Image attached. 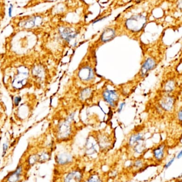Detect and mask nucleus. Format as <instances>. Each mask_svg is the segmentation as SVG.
<instances>
[{
  "instance_id": "obj_1",
  "label": "nucleus",
  "mask_w": 182,
  "mask_h": 182,
  "mask_svg": "<svg viewBox=\"0 0 182 182\" xmlns=\"http://www.w3.org/2000/svg\"><path fill=\"white\" fill-rule=\"evenodd\" d=\"M180 96L157 92L146 104V110L150 122H160L166 119H175Z\"/></svg>"
},
{
  "instance_id": "obj_2",
  "label": "nucleus",
  "mask_w": 182,
  "mask_h": 182,
  "mask_svg": "<svg viewBox=\"0 0 182 182\" xmlns=\"http://www.w3.org/2000/svg\"><path fill=\"white\" fill-rule=\"evenodd\" d=\"M76 110H67L61 117H57L53 135L58 143L68 142L75 138L81 126L75 120Z\"/></svg>"
},
{
  "instance_id": "obj_3",
  "label": "nucleus",
  "mask_w": 182,
  "mask_h": 182,
  "mask_svg": "<svg viewBox=\"0 0 182 182\" xmlns=\"http://www.w3.org/2000/svg\"><path fill=\"white\" fill-rule=\"evenodd\" d=\"M94 50L86 55L75 71L76 77L84 87L94 85L97 77L96 71V56Z\"/></svg>"
},
{
  "instance_id": "obj_4",
  "label": "nucleus",
  "mask_w": 182,
  "mask_h": 182,
  "mask_svg": "<svg viewBox=\"0 0 182 182\" xmlns=\"http://www.w3.org/2000/svg\"><path fill=\"white\" fill-rule=\"evenodd\" d=\"M165 54V50H158L144 55L141 63L140 69L133 79L134 82L132 83H133V84H135L136 86L147 77L149 74L156 69L164 60L166 56Z\"/></svg>"
},
{
  "instance_id": "obj_5",
  "label": "nucleus",
  "mask_w": 182,
  "mask_h": 182,
  "mask_svg": "<svg viewBox=\"0 0 182 182\" xmlns=\"http://www.w3.org/2000/svg\"><path fill=\"white\" fill-rule=\"evenodd\" d=\"M146 126L145 124L136 126L129 134L128 138V147L132 150L133 153L138 155V157H142L146 151Z\"/></svg>"
},
{
  "instance_id": "obj_6",
  "label": "nucleus",
  "mask_w": 182,
  "mask_h": 182,
  "mask_svg": "<svg viewBox=\"0 0 182 182\" xmlns=\"http://www.w3.org/2000/svg\"><path fill=\"white\" fill-rule=\"evenodd\" d=\"M179 74L176 70H169L162 78L157 92L161 93L180 96L182 93V85L180 83Z\"/></svg>"
},
{
  "instance_id": "obj_7",
  "label": "nucleus",
  "mask_w": 182,
  "mask_h": 182,
  "mask_svg": "<svg viewBox=\"0 0 182 182\" xmlns=\"http://www.w3.org/2000/svg\"><path fill=\"white\" fill-rule=\"evenodd\" d=\"M100 94L103 100L113 109H118L121 100V95H124L122 87L116 86H113L112 88L104 86Z\"/></svg>"
},
{
  "instance_id": "obj_8",
  "label": "nucleus",
  "mask_w": 182,
  "mask_h": 182,
  "mask_svg": "<svg viewBox=\"0 0 182 182\" xmlns=\"http://www.w3.org/2000/svg\"><path fill=\"white\" fill-rule=\"evenodd\" d=\"M99 143L100 151H109L114 145L115 135L112 131L108 132L107 130H94Z\"/></svg>"
},
{
  "instance_id": "obj_9",
  "label": "nucleus",
  "mask_w": 182,
  "mask_h": 182,
  "mask_svg": "<svg viewBox=\"0 0 182 182\" xmlns=\"http://www.w3.org/2000/svg\"><path fill=\"white\" fill-rule=\"evenodd\" d=\"M169 152V146L166 141L161 142L151 149V154L154 162L161 164L166 159Z\"/></svg>"
},
{
  "instance_id": "obj_10",
  "label": "nucleus",
  "mask_w": 182,
  "mask_h": 182,
  "mask_svg": "<svg viewBox=\"0 0 182 182\" xmlns=\"http://www.w3.org/2000/svg\"><path fill=\"white\" fill-rule=\"evenodd\" d=\"M146 23V18L142 15L132 16L126 22L127 28L133 32H139L144 28Z\"/></svg>"
},
{
  "instance_id": "obj_11",
  "label": "nucleus",
  "mask_w": 182,
  "mask_h": 182,
  "mask_svg": "<svg viewBox=\"0 0 182 182\" xmlns=\"http://www.w3.org/2000/svg\"><path fill=\"white\" fill-rule=\"evenodd\" d=\"M85 151L86 155L88 156H93L100 151L94 130L90 133L86 138Z\"/></svg>"
},
{
  "instance_id": "obj_12",
  "label": "nucleus",
  "mask_w": 182,
  "mask_h": 182,
  "mask_svg": "<svg viewBox=\"0 0 182 182\" xmlns=\"http://www.w3.org/2000/svg\"><path fill=\"white\" fill-rule=\"evenodd\" d=\"M42 23V18L41 16H33L20 21L19 26L23 28L32 29L40 26Z\"/></svg>"
},
{
  "instance_id": "obj_13",
  "label": "nucleus",
  "mask_w": 182,
  "mask_h": 182,
  "mask_svg": "<svg viewBox=\"0 0 182 182\" xmlns=\"http://www.w3.org/2000/svg\"><path fill=\"white\" fill-rule=\"evenodd\" d=\"M59 33L61 38L67 43L72 42L78 35L75 29L70 27H62L59 29Z\"/></svg>"
},
{
  "instance_id": "obj_14",
  "label": "nucleus",
  "mask_w": 182,
  "mask_h": 182,
  "mask_svg": "<svg viewBox=\"0 0 182 182\" xmlns=\"http://www.w3.org/2000/svg\"><path fill=\"white\" fill-rule=\"evenodd\" d=\"M23 166L19 165L14 171L9 173L6 177V182H19L23 177Z\"/></svg>"
},
{
  "instance_id": "obj_15",
  "label": "nucleus",
  "mask_w": 182,
  "mask_h": 182,
  "mask_svg": "<svg viewBox=\"0 0 182 182\" xmlns=\"http://www.w3.org/2000/svg\"><path fill=\"white\" fill-rule=\"evenodd\" d=\"M83 173L78 169L72 170L66 175L64 182H82Z\"/></svg>"
},
{
  "instance_id": "obj_16",
  "label": "nucleus",
  "mask_w": 182,
  "mask_h": 182,
  "mask_svg": "<svg viewBox=\"0 0 182 182\" xmlns=\"http://www.w3.org/2000/svg\"><path fill=\"white\" fill-rule=\"evenodd\" d=\"M73 161V156L67 152H62L55 156V162L59 166H66Z\"/></svg>"
},
{
  "instance_id": "obj_17",
  "label": "nucleus",
  "mask_w": 182,
  "mask_h": 182,
  "mask_svg": "<svg viewBox=\"0 0 182 182\" xmlns=\"http://www.w3.org/2000/svg\"><path fill=\"white\" fill-rule=\"evenodd\" d=\"M116 36V32L114 29L111 28L105 29L102 33L100 39L103 43H107L111 41Z\"/></svg>"
},
{
  "instance_id": "obj_18",
  "label": "nucleus",
  "mask_w": 182,
  "mask_h": 182,
  "mask_svg": "<svg viewBox=\"0 0 182 182\" xmlns=\"http://www.w3.org/2000/svg\"><path fill=\"white\" fill-rule=\"evenodd\" d=\"M146 166V161L144 159L143 157L136 158L135 160L133 162V167L135 171H141L145 169Z\"/></svg>"
},
{
  "instance_id": "obj_19",
  "label": "nucleus",
  "mask_w": 182,
  "mask_h": 182,
  "mask_svg": "<svg viewBox=\"0 0 182 182\" xmlns=\"http://www.w3.org/2000/svg\"><path fill=\"white\" fill-rule=\"evenodd\" d=\"M50 158V154L49 152L43 151L41 154H39V162H45L48 161Z\"/></svg>"
},
{
  "instance_id": "obj_20",
  "label": "nucleus",
  "mask_w": 182,
  "mask_h": 182,
  "mask_svg": "<svg viewBox=\"0 0 182 182\" xmlns=\"http://www.w3.org/2000/svg\"><path fill=\"white\" fill-rule=\"evenodd\" d=\"M39 162V154H32L29 157L27 160V162L29 166H33L35 164Z\"/></svg>"
},
{
  "instance_id": "obj_21",
  "label": "nucleus",
  "mask_w": 182,
  "mask_h": 182,
  "mask_svg": "<svg viewBox=\"0 0 182 182\" xmlns=\"http://www.w3.org/2000/svg\"><path fill=\"white\" fill-rule=\"evenodd\" d=\"M175 119L177 121L178 124L182 126V106L178 109H177L175 114Z\"/></svg>"
},
{
  "instance_id": "obj_22",
  "label": "nucleus",
  "mask_w": 182,
  "mask_h": 182,
  "mask_svg": "<svg viewBox=\"0 0 182 182\" xmlns=\"http://www.w3.org/2000/svg\"><path fill=\"white\" fill-rule=\"evenodd\" d=\"M84 182H101V181L98 175L93 174L91 175Z\"/></svg>"
},
{
  "instance_id": "obj_23",
  "label": "nucleus",
  "mask_w": 182,
  "mask_h": 182,
  "mask_svg": "<svg viewBox=\"0 0 182 182\" xmlns=\"http://www.w3.org/2000/svg\"><path fill=\"white\" fill-rule=\"evenodd\" d=\"M175 159H176V156H174L173 158H171L170 160H169V161H168L166 164H165L164 165V167H163L164 169H166V170L168 169L169 167L172 166V164L174 163V162L175 160Z\"/></svg>"
},
{
  "instance_id": "obj_24",
  "label": "nucleus",
  "mask_w": 182,
  "mask_h": 182,
  "mask_svg": "<svg viewBox=\"0 0 182 182\" xmlns=\"http://www.w3.org/2000/svg\"><path fill=\"white\" fill-rule=\"evenodd\" d=\"M8 144H7V143H4V144H3L2 154V157L3 158L5 156V154H7V151H8Z\"/></svg>"
},
{
  "instance_id": "obj_25",
  "label": "nucleus",
  "mask_w": 182,
  "mask_h": 182,
  "mask_svg": "<svg viewBox=\"0 0 182 182\" xmlns=\"http://www.w3.org/2000/svg\"><path fill=\"white\" fill-rule=\"evenodd\" d=\"M13 5L12 4H10V7L8 9V15L9 17H12L13 13Z\"/></svg>"
},
{
  "instance_id": "obj_26",
  "label": "nucleus",
  "mask_w": 182,
  "mask_h": 182,
  "mask_svg": "<svg viewBox=\"0 0 182 182\" xmlns=\"http://www.w3.org/2000/svg\"><path fill=\"white\" fill-rule=\"evenodd\" d=\"M125 102H122V103H120V104L119 105V107H118V109H117V111L119 112V113L120 112V111H121L122 110V109H123L122 108L125 106Z\"/></svg>"
},
{
  "instance_id": "obj_27",
  "label": "nucleus",
  "mask_w": 182,
  "mask_h": 182,
  "mask_svg": "<svg viewBox=\"0 0 182 182\" xmlns=\"http://www.w3.org/2000/svg\"><path fill=\"white\" fill-rule=\"evenodd\" d=\"M21 98L20 97H16L15 98V103L16 105H18L19 104V103L21 101Z\"/></svg>"
},
{
  "instance_id": "obj_28",
  "label": "nucleus",
  "mask_w": 182,
  "mask_h": 182,
  "mask_svg": "<svg viewBox=\"0 0 182 182\" xmlns=\"http://www.w3.org/2000/svg\"><path fill=\"white\" fill-rule=\"evenodd\" d=\"M182 157V150H181L178 152V154L176 155V159H180Z\"/></svg>"
},
{
  "instance_id": "obj_29",
  "label": "nucleus",
  "mask_w": 182,
  "mask_h": 182,
  "mask_svg": "<svg viewBox=\"0 0 182 182\" xmlns=\"http://www.w3.org/2000/svg\"><path fill=\"white\" fill-rule=\"evenodd\" d=\"M178 6L180 8H182V0L180 1L179 3H178Z\"/></svg>"
},
{
  "instance_id": "obj_30",
  "label": "nucleus",
  "mask_w": 182,
  "mask_h": 182,
  "mask_svg": "<svg viewBox=\"0 0 182 182\" xmlns=\"http://www.w3.org/2000/svg\"><path fill=\"white\" fill-rule=\"evenodd\" d=\"M174 182H182V180H181V179H177Z\"/></svg>"
},
{
  "instance_id": "obj_31",
  "label": "nucleus",
  "mask_w": 182,
  "mask_h": 182,
  "mask_svg": "<svg viewBox=\"0 0 182 182\" xmlns=\"http://www.w3.org/2000/svg\"><path fill=\"white\" fill-rule=\"evenodd\" d=\"M0 164H1V160H0Z\"/></svg>"
}]
</instances>
